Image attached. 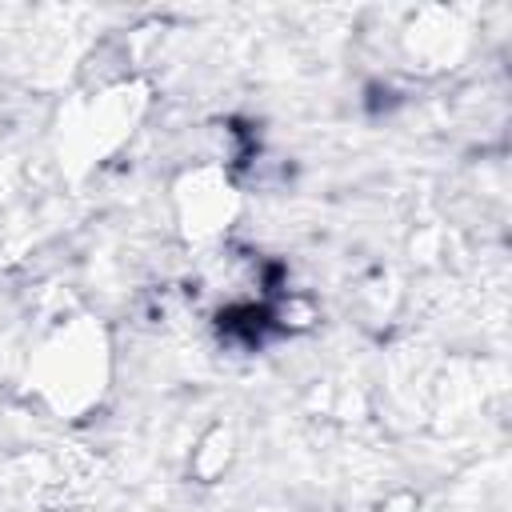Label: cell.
<instances>
[{"mask_svg":"<svg viewBox=\"0 0 512 512\" xmlns=\"http://www.w3.org/2000/svg\"><path fill=\"white\" fill-rule=\"evenodd\" d=\"M100 380H104V356H100V332L92 328L60 332L40 356V388L64 412L92 404L100 396Z\"/></svg>","mask_w":512,"mask_h":512,"instance_id":"1","label":"cell"},{"mask_svg":"<svg viewBox=\"0 0 512 512\" xmlns=\"http://www.w3.org/2000/svg\"><path fill=\"white\" fill-rule=\"evenodd\" d=\"M180 208H184V228H192L196 240L216 236L224 220L232 216V188L212 180L208 172H196L188 176V188L180 192Z\"/></svg>","mask_w":512,"mask_h":512,"instance_id":"2","label":"cell"}]
</instances>
